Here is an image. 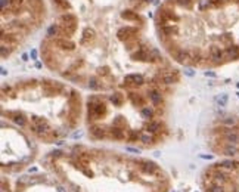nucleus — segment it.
I'll list each match as a JSON object with an SVG mask.
<instances>
[{
  "instance_id": "nucleus-4",
  "label": "nucleus",
  "mask_w": 239,
  "mask_h": 192,
  "mask_svg": "<svg viewBox=\"0 0 239 192\" xmlns=\"http://www.w3.org/2000/svg\"><path fill=\"white\" fill-rule=\"evenodd\" d=\"M223 152H224V155L233 157V155H236V154H239V146H238V145H232V143H229L227 146H224Z\"/></svg>"
},
{
  "instance_id": "nucleus-6",
  "label": "nucleus",
  "mask_w": 239,
  "mask_h": 192,
  "mask_svg": "<svg viewBox=\"0 0 239 192\" xmlns=\"http://www.w3.org/2000/svg\"><path fill=\"white\" fill-rule=\"evenodd\" d=\"M140 142H143L145 145H150L154 142V136L152 133H149V132H142L140 133Z\"/></svg>"
},
{
  "instance_id": "nucleus-8",
  "label": "nucleus",
  "mask_w": 239,
  "mask_h": 192,
  "mask_svg": "<svg viewBox=\"0 0 239 192\" xmlns=\"http://www.w3.org/2000/svg\"><path fill=\"white\" fill-rule=\"evenodd\" d=\"M216 102H217V105L219 107H224L226 104H227V95H220L216 98Z\"/></svg>"
},
{
  "instance_id": "nucleus-13",
  "label": "nucleus",
  "mask_w": 239,
  "mask_h": 192,
  "mask_svg": "<svg viewBox=\"0 0 239 192\" xmlns=\"http://www.w3.org/2000/svg\"><path fill=\"white\" fill-rule=\"evenodd\" d=\"M238 95H239V93H238Z\"/></svg>"
},
{
  "instance_id": "nucleus-2",
  "label": "nucleus",
  "mask_w": 239,
  "mask_h": 192,
  "mask_svg": "<svg viewBox=\"0 0 239 192\" xmlns=\"http://www.w3.org/2000/svg\"><path fill=\"white\" fill-rule=\"evenodd\" d=\"M90 133H92V136L96 137V139H102V137L106 136V130L103 129L102 126H96V124L90 127Z\"/></svg>"
},
{
  "instance_id": "nucleus-1",
  "label": "nucleus",
  "mask_w": 239,
  "mask_h": 192,
  "mask_svg": "<svg viewBox=\"0 0 239 192\" xmlns=\"http://www.w3.org/2000/svg\"><path fill=\"white\" fill-rule=\"evenodd\" d=\"M140 170H142L143 173H146V174H154V173H157V170H158V165H157L155 163H152V161H145V163H142V165H140Z\"/></svg>"
},
{
  "instance_id": "nucleus-3",
  "label": "nucleus",
  "mask_w": 239,
  "mask_h": 192,
  "mask_svg": "<svg viewBox=\"0 0 239 192\" xmlns=\"http://www.w3.org/2000/svg\"><path fill=\"white\" fill-rule=\"evenodd\" d=\"M149 99H150V102H152L154 105H159L162 102V95L158 90H150L149 92Z\"/></svg>"
},
{
  "instance_id": "nucleus-11",
  "label": "nucleus",
  "mask_w": 239,
  "mask_h": 192,
  "mask_svg": "<svg viewBox=\"0 0 239 192\" xmlns=\"http://www.w3.org/2000/svg\"><path fill=\"white\" fill-rule=\"evenodd\" d=\"M56 191H58V192H67V189H65L64 186H56Z\"/></svg>"
},
{
  "instance_id": "nucleus-5",
  "label": "nucleus",
  "mask_w": 239,
  "mask_h": 192,
  "mask_svg": "<svg viewBox=\"0 0 239 192\" xmlns=\"http://www.w3.org/2000/svg\"><path fill=\"white\" fill-rule=\"evenodd\" d=\"M109 100L114 104L115 107H120L121 104H123V100H124V98H123V95L121 93H118V92H115V93H112L111 96H109Z\"/></svg>"
},
{
  "instance_id": "nucleus-9",
  "label": "nucleus",
  "mask_w": 239,
  "mask_h": 192,
  "mask_svg": "<svg viewBox=\"0 0 239 192\" xmlns=\"http://www.w3.org/2000/svg\"><path fill=\"white\" fill-rule=\"evenodd\" d=\"M207 192H224V186L223 185H212L210 189H207Z\"/></svg>"
},
{
  "instance_id": "nucleus-12",
  "label": "nucleus",
  "mask_w": 239,
  "mask_h": 192,
  "mask_svg": "<svg viewBox=\"0 0 239 192\" xmlns=\"http://www.w3.org/2000/svg\"><path fill=\"white\" fill-rule=\"evenodd\" d=\"M37 172V169L35 167H33V169H30V173H35Z\"/></svg>"
},
{
  "instance_id": "nucleus-10",
  "label": "nucleus",
  "mask_w": 239,
  "mask_h": 192,
  "mask_svg": "<svg viewBox=\"0 0 239 192\" xmlns=\"http://www.w3.org/2000/svg\"><path fill=\"white\" fill-rule=\"evenodd\" d=\"M235 123H236V121H235L233 117H227V118H224V120H223V124H224V126H227V127L235 126Z\"/></svg>"
},
{
  "instance_id": "nucleus-7",
  "label": "nucleus",
  "mask_w": 239,
  "mask_h": 192,
  "mask_svg": "<svg viewBox=\"0 0 239 192\" xmlns=\"http://www.w3.org/2000/svg\"><path fill=\"white\" fill-rule=\"evenodd\" d=\"M140 114H142V117L145 120H150V118L154 117V111H152V108H149V107H143L142 111H140Z\"/></svg>"
}]
</instances>
